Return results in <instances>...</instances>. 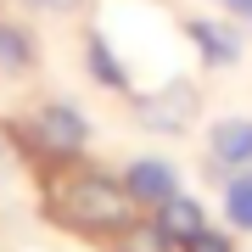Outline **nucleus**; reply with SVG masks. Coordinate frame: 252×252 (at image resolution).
<instances>
[{"label":"nucleus","mask_w":252,"mask_h":252,"mask_svg":"<svg viewBox=\"0 0 252 252\" xmlns=\"http://www.w3.org/2000/svg\"><path fill=\"white\" fill-rule=\"evenodd\" d=\"M135 207L140 202L129 196L124 180L95 174V168H73V174L45 180V213L79 235H118L124 224H135Z\"/></svg>","instance_id":"obj_1"},{"label":"nucleus","mask_w":252,"mask_h":252,"mask_svg":"<svg viewBox=\"0 0 252 252\" xmlns=\"http://www.w3.org/2000/svg\"><path fill=\"white\" fill-rule=\"evenodd\" d=\"M129 101H135V118L152 135H180V129H190L202 118V90L190 79H168V84H157L146 95H129Z\"/></svg>","instance_id":"obj_2"},{"label":"nucleus","mask_w":252,"mask_h":252,"mask_svg":"<svg viewBox=\"0 0 252 252\" xmlns=\"http://www.w3.org/2000/svg\"><path fill=\"white\" fill-rule=\"evenodd\" d=\"M28 140L39 146L45 157H79L84 146H90V118L79 107H67V101H45L34 118H28Z\"/></svg>","instance_id":"obj_3"},{"label":"nucleus","mask_w":252,"mask_h":252,"mask_svg":"<svg viewBox=\"0 0 252 252\" xmlns=\"http://www.w3.org/2000/svg\"><path fill=\"white\" fill-rule=\"evenodd\" d=\"M207 168H252V118H219L207 129Z\"/></svg>","instance_id":"obj_4"},{"label":"nucleus","mask_w":252,"mask_h":252,"mask_svg":"<svg viewBox=\"0 0 252 252\" xmlns=\"http://www.w3.org/2000/svg\"><path fill=\"white\" fill-rule=\"evenodd\" d=\"M124 185H129V196H135L140 207H162L168 196H180V174H174V162H162V157H135L124 168Z\"/></svg>","instance_id":"obj_5"},{"label":"nucleus","mask_w":252,"mask_h":252,"mask_svg":"<svg viewBox=\"0 0 252 252\" xmlns=\"http://www.w3.org/2000/svg\"><path fill=\"white\" fill-rule=\"evenodd\" d=\"M185 34H190V45L202 51L207 67H235V62H241V28L213 23V17H190Z\"/></svg>","instance_id":"obj_6"},{"label":"nucleus","mask_w":252,"mask_h":252,"mask_svg":"<svg viewBox=\"0 0 252 252\" xmlns=\"http://www.w3.org/2000/svg\"><path fill=\"white\" fill-rule=\"evenodd\" d=\"M157 230L180 247V241H190L196 230H207V213H202L196 196H185V190H180V196H168V202L157 207Z\"/></svg>","instance_id":"obj_7"},{"label":"nucleus","mask_w":252,"mask_h":252,"mask_svg":"<svg viewBox=\"0 0 252 252\" xmlns=\"http://www.w3.org/2000/svg\"><path fill=\"white\" fill-rule=\"evenodd\" d=\"M84 67H90V79H95V84H107V90L129 95V67L112 56L107 34H90V39H84Z\"/></svg>","instance_id":"obj_8"},{"label":"nucleus","mask_w":252,"mask_h":252,"mask_svg":"<svg viewBox=\"0 0 252 252\" xmlns=\"http://www.w3.org/2000/svg\"><path fill=\"white\" fill-rule=\"evenodd\" d=\"M34 67V39L17 23H0V73H28Z\"/></svg>","instance_id":"obj_9"},{"label":"nucleus","mask_w":252,"mask_h":252,"mask_svg":"<svg viewBox=\"0 0 252 252\" xmlns=\"http://www.w3.org/2000/svg\"><path fill=\"white\" fill-rule=\"evenodd\" d=\"M224 219H230L235 230H252V174L224 180Z\"/></svg>","instance_id":"obj_10"},{"label":"nucleus","mask_w":252,"mask_h":252,"mask_svg":"<svg viewBox=\"0 0 252 252\" xmlns=\"http://www.w3.org/2000/svg\"><path fill=\"white\" fill-rule=\"evenodd\" d=\"M180 252H235L224 230H196L190 241H180Z\"/></svg>","instance_id":"obj_11"},{"label":"nucleus","mask_w":252,"mask_h":252,"mask_svg":"<svg viewBox=\"0 0 252 252\" xmlns=\"http://www.w3.org/2000/svg\"><path fill=\"white\" fill-rule=\"evenodd\" d=\"M28 6H39V11H79L84 0H28Z\"/></svg>","instance_id":"obj_12"},{"label":"nucleus","mask_w":252,"mask_h":252,"mask_svg":"<svg viewBox=\"0 0 252 252\" xmlns=\"http://www.w3.org/2000/svg\"><path fill=\"white\" fill-rule=\"evenodd\" d=\"M230 11H235V17H247V23H252V0H230Z\"/></svg>","instance_id":"obj_13"},{"label":"nucleus","mask_w":252,"mask_h":252,"mask_svg":"<svg viewBox=\"0 0 252 252\" xmlns=\"http://www.w3.org/2000/svg\"><path fill=\"white\" fill-rule=\"evenodd\" d=\"M224 6H230V0H224Z\"/></svg>","instance_id":"obj_14"}]
</instances>
